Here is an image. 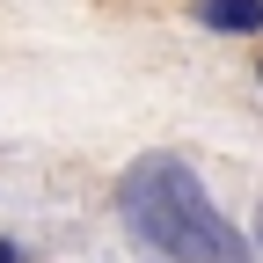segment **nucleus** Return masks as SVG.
Segmentation results:
<instances>
[{
    "instance_id": "f03ea898",
    "label": "nucleus",
    "mask_w": 263,
    "mask_h": 263,
    "mask_svg": "<svg viewBox=\"0 0 263 263\" xmlns=\"http://www.w3.org/2000/svg\"><path fill=\"white\" fill-rule=\"evenodd\" d=\"M197 22L241 37V29H263V0H197Z\"/></svg>"
},
{
    "instance_id": "f257e3e1",
    "label": "nucleus",
    "mask_w": 263,
    "mask_h": 263,
    "mask_svg": "<svg viewBox=\"0 0 263 263\" xmlns=\"http://www.w3.org/2000/svg\"><path fill=\"white\" fill-rule=\"evenodd\" d=\"M117 212L161 263H249V241L234 219L212 205V190L197 183L190 161L176 154H139L117 176Z\"/></svg>"
},
{
    "instance_id": "20e7f679",
    "label": "nucleus",
    "mask_w": 263,
    "mask_h": 263,
    "mask_svg": "<svg viewBox=\"0 0 263 263\" xmlns=\"http://www.w3.org/2000/svg\"><path fill=\"white\" fill-rule=\"evenodd\" d=\"M256 256H263V212H256Z\"/></svg>"
},
{
    "instance_id": "7ed1b4c3",
    "label": "nucleus",
    "mask_w": 263,
    "mask_h": 263,
    "mask_svg": "<svg viewBox=\"0 0 263 263\" xmlns=\"http://www.w3.org/2000/svg\"><path fill=\"white\" fill-rule=\"evenodd\" d=\"M0 263H15V241H0Z\"/></svg>"
}]
</instances>
